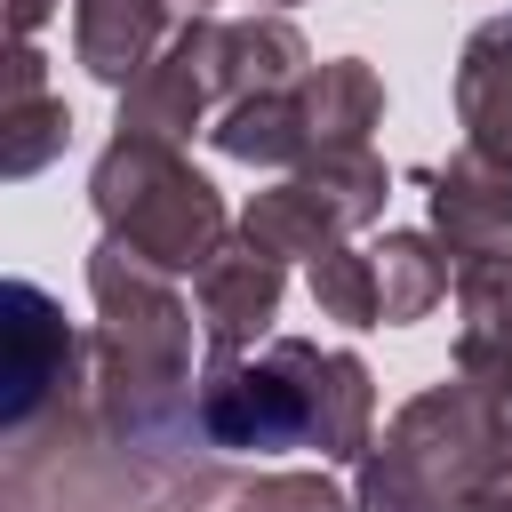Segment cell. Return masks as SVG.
I'll return each instance as SVG.
<instances>
[{
	"label": "cell",
	"mask_w": 512,
	"mask_h": 512,
	"mask_svg": "<svg viewBox=\"0 0 512 512\" xmlns=\"http://www.w3.org/2000/svg\"><path fill=\"white\" fill-rule=\"evenodd\" d=\"M88 400L120 448H136L160 472H208L232 464L200 424V376H192V304L176 296V272L144 264L112 232L88 248Z\"/></svg>",
	"instance_id": "obj_1"
},
{
	"label": "cell",
	"mask_w": 512,
	"mask_h": 512,
	"mask_svg": "<svg viewBox=\"0 0 512 512\" xmlns=\"http://www.w3.org/2000/svg\"><path fill=\"white\" fill-rule=\"evenodd\" d=\"M248 472H160L136 448H120L96 416V400H64L56 416L0 432V512H240Z\"/></svg>",
	"instance_id": "obj_2"
},
{
	"label": "cell",
	"mask_w": 512,
	"mask_h": 512,
	"mask_svg": "<svg viewBox=\"0 0 512 512\" xmlns=\"http://www.w3.org/2000/svg\"><path fill=\"white\" fill-rule=\"evenodd\" d=\"M512 464V408L472 376L424 384L360 456V512H456Z\"/></svg>",
	"instance_id": "obj_3"
},
{
	"label": "cell",
	"mask_w": 512,
	"mask_h": 512,
	"mask_svg": "<svg viewBox=\"0 0 512 512\" xmlns=\"http://www.w3.org/2000/svg\"><path fill=\"white\" fill-rule=\"evenodd\" d=\"M88 200H96L104 232L160 272H200L232 240L224 192L160 136H112L88 168Z\"/></svg>",
	"instance_id": "obj_4"
},
{
	"label": "cell",
	"mask_w": 512,
	"mask_h": 512,
	"mask_svg": "<svg viewBox=\"0 0 512 512\" xmlns=\"http://www.w3.org/2000/svg\"><path fill=\"white\" fill-rule=\"evenodd\" d=\"M200 424L224 456H280L312 448L320 424V344L264 336V344H208L200 360Z\"/></svg>",
	"instance_id": "obj_5"
},
{
	"label": "cell",
	"mask_w": 512,
	"mask_h": 512,
	"mask_svg": "<svg viewBox=\"0 0 512 512\" xmlns=\"http://www.w3.org/2000/svg\"><path fill=\"white\" fill-rule=\"evenodd\" d=\"M384 200H392V168H384L368 144H344V152H312V160L288 168L272 192H256V200L240 208V232L264 240V248L288 264V256H320V248H336L344 232L376 224Z\"/></svg>",
	"instance_id": "obj_6"
},
{
	"label": "cell",
	"mask_w": 512,
	"mask_h": 512,
	"mask_svg": "<svg viewBox=\"0 0 512 512\" xmlns=\"http://www.w3.org/2000/svg\"><path fill=\"white\" fill-rule=\"evenodd\" d=\"M88 392V336L32 280L0 288V432H24Z\"/></svg>",
	"instance_id": "obj_7"
},
{
	"label": "cell",
	"mask_w": 512,
	"mask_h": 512,
	"mask_svg": "<svg viewBox=\"0 0 512 512\" xmlns=\"http://www.w3.org/2000/svg\"><path fill=\"white\" fill-rule=\"evenodd\" d=\"M232 104L224 88V24L216 16H184L168 32V48L120 88V136H160L184 144L192 128H208Z\"/></svg>",
	"instance_id": "obj_8"
},
{
	"label": "cell",
	"mask_w": 512,
	"mask_h": 512,
	"mask_svg": "<svg viewBox=\"0 0 512 512\" xmlns=\"http://www.w3.org/2000/svg\"><path fill=\"white\" fill-rule=\"evenodd\" d=\"M280 288H288V264H280L264 240L232 232V240L192 272V304H200L208 344H264L272 320H280Z\"/></svg>",
	"instance_id": "obj_9"
},
{
	"label": "cell",
	"mask_w": 512,
	"mask_h": 512,
	"mask_svg": "<svg viewBox=\"0 0 512 512\" xmlns=\"http://www.w3.org/2000/svg\"><path fill=\"white\" fill-rule=\"evenodd\" d=\"M424 192H432V240H440L456 264L512 248V176H504L496 160H480L472 144H464L448 168H424Z\"/></svg>",
	"instance_id": "obj_10"
},
{
	"label": "cell",
	"mask_w": 512,
	"mask_h": 512,
	"mask_svg": "<svg viewBox=\"0 0 512 512\" xmlns=\"http://www.w3.org/2000/svg\"><path fill=\"white\" fill-rule=\"evenodd\" d=\"M168 24H184L168 0H72V56L88 80L128 88L168 48Z\"/></svg>",
	"instance_id": "obj_11"
},
{
	"label": "cell",
	"mask_w": 512,
	"mask_h": 512,
	"mask_svg": "<svg viewBox=\"0 0 512 512\" xmlns=\"http://www.w3.org/2000/svg\"><path fill=\"white\" fill-rule=\"evenodd\" d=\"M456 120L480 160L512 176V16H488L456 56Z\"/></svg>",
	"instance_id": "obj_12"
},
{
	"label": "cell",
	"mask_w": 512,
	"mask_h": 512,
	"mask_svg": "<svg viewBox=\"0 0 512 512\" xmlns=\"http://www.w3.org/2000/svg\"><path fill=\"white\" fill-rule=\"evenodd\" d=\"M296 104H304L312 152H344V144H368V128L384 120V80L360 56H328L296 80Z\"/></svg>",
	"instance_id": "obj_13"
},
{
	"label": "cell",
	"mask_w": 512,
	"mask_h": 512,
	"mask_svg": "<svg viewBox=\"0 0 512 512\" xmlns=\"http://www.w3.org/2000/svg\"><path fill=\"white\" fill-rule=\"evenodd\" d=\"M208 144H216L224 160H248V168H304V160H312V128H304L296 88L224 104V112L208 120Z\"/></svg>",
	"instance_id": "obj_14"
},
{
	"label": "cell",
	"mask_w": 512,
	"mask_h": 512,
	"mask_svg": "<svg viewBox=\"0 0 512 512\" xmlns=\"http://www.w3.org/2000/svg\"><path fill=\"white\" fill-rule=\"evenodd\" d=\"M304 72H312V48H304V32L288 16H240V24H224V88H232V104L296 88Z\"/></svg>",
	"instance_id": "obj_15"
},
{
	"label": "cell",
	"mask_w": 512,
	"mask_h": 512,
	"mask_svg": "<svg viewBox=\"0 0 512 512\" xmlns=\"http://www.w3.org/2000/svg\"><path fill=\"white\" fill-rule=\"evenodd\" d=\"M368 256H376V288H384V328H408L448 296V248L432 232H384V248H368Z\"/></svg>",
	"instance_id": "obj_16"
},
{
	"label": "cell",
	"mask_w": 512,
	"mask_h": 512,
	"mask_svg": "<svg viewBox=\"0 0 512 512\" xmlns=\"http://www.w3.org/2000/svg\"><path fill=\"white\" fill-rule=\"evenodd\" d=\"M64 136H72V112H64V96H8L0 104V176H40L56 152H64Z\"/></svg>",
	"instance_id": "obj_17"
},
{
	"label": "cell",
	"mask_w": 512,
	"mask_h": 512,
	"mask_svg": "<svg viewBox=\"0 0 512 512\" xmlns=\"http://www.w3.org/2000/svg\"><path fill=\"white\" fill-rule=\"evenodd\" d=\"M312 304H320V320H344V328H376L384 320V288H376V256H360V248H320L312 256Z\"/></svg>",
	"instance_id": "obj_18"
},
{
	"label": "cell",
	"mask_w": 512,
	"mask_h": 512,
	"mask_svg": "<svg viewBox=\"0 0 512 512\" xmlns=\"http://www.w3.org/2000/svg\"><path fill=\"white\" fill-rule=\"evenodd\" d=\"M456 344H504L512 336V248L456 264Z\"/></svg>",
	"instance_id": "obj_19"
},
{
	"label": "cell",
	"mask_w": 512,
	"mask_h": 512,
	"mask_svg": "<svg viewBox=\"0 0 512 512\" xmlns=\"http://www.w3.org/2000/svg\"><path fill=\"white\" fill-rule=\"evenodd\" d=\"M240 512H360V496H344L328 472H248Z\"/></svg>",
	"instance_id": "obj_20"
},
{
	"label": "cell",
	"mask_w": 512,
	"mask_h": 512,
	"mask_svg": "<svg viewBox=\"0 0 512 512\" xmlns=\"http://www.w3.org/2000/svg\"><path fill=\"white\" fill-rule=\"evenodd\" d=\"M456 376H472L480 392H496L512 408V336L504 344H456Z\"/></svg>",
	"instance_id": "obj_21"
},
{
	"label": "cell",
	"mask_w": 512,
	"mask_h": 512,
	"mask_svg": "<svg viewBox=\"0 0 512 512\" xmlns=\"http://www.w3.org/2000/svg\"><path fill=\"white\" fill-rule=\"evenodd\" d=\"M456 512H512V464H504V472H496V480H488L472 504H456Z\"/></svg>",
	"instance_id": "obj_22"
},
{
	"label": "cell",
	"mask_w": 512,
	"mask_h": 512,
	"mask_svg": "<svg viewBox=\"0 0 512 512\" xmlns=\"http://www.w3.org/2000/svg\"><path fill=\"white\" fill-rule=\"evenodd\" d=\"M48 8H56V0H8V24H16V40H32V32L48 24Z\"/></svg>",
	"instance_id": "obj_23"
},
{
	"label": "cell",
	"mask_w": 512,
	"mask_h": 512,
	"mask_svg": "<svg viewBox=\"0 0 512 512\" xmlns=\"http://www.w3.org/2000/svg\"><path fill=\"white\" fill-rule=\"evenodd\" d=\"M168 8H176V16H208L216 0H168Z\"/></svg>",
	"instance_id": "obj_24"
},
{
	"label": "cell",
	"mask_w": 512,
	"mask_h": 512,
	"mask_svg": "<svg viewBox=\"0 0 512 512\" xmlns=\"http://www.w3.org/2000/svg\"><path fill=\"white\" fill-rule=\"evenodd\" d=\"M272 8H288V0H272Z\"/></svg>",
	"instance_id": "obj_25"
}]
</instances>
